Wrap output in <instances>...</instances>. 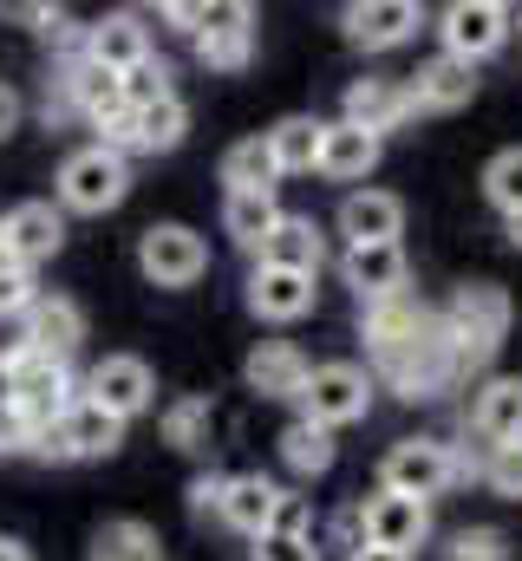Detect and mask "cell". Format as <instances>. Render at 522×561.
<instances>
[{"instance_id": "ac0fdd59", "label": "cell", "mask_w": 522, "mask_h": 561, "mask_svg": "<svg viewBox=\"0 0 522 561\" xmlns=\"http://www.w3.org/2000/svg\"><path fill=\"white\" fill-rule=\"evenodd\" d=\"M418 105H411V85L405 79H353L347 85V125H360V131H373V138H386V131H398L405 118H411Z\"/></svg>"}, {"instance_id": "74e56055", "label": "cell", "mask_w": 522, "mask_h": 561, "mask_svg": "<svg viewBox=\"0 0 522 561\" xmlns=\"http://www.w3.org/2000/svg\"><path fill=\"white\" fill-rule=\"evenodd\" d=\"M484 483H490L497 496H522V444L490 450V463H484Z\"/></svg>"}, {"instance_id": "d6986e66", "label": "cell", "mask_w": 522, "mask_h": 561, "mask_svg": "<svg viewBox=\"0 0 522 561\" xmlns=\"http://www.w3.org/2000/svg\"><path fill=\"white\" fill-rule=\"evenodd\" d=\"M340 236H347V249H379V242H398V229H405V203L392 196V190H353L347 203H340Z\"/></svg>"}, {"instance_id": "7bdbcfd3", "label": "cell", "mask_w": 522, "mask_h": 561, "mask_svg": "<svg viewBox=\"0 0 522 561\" xmlns=\"http://www.w3.org/2000/svg\"><path fill=\"white\" fill-rule=\"evenodd\" d=\"M20 118H26V105H20V92L13 85H0V144L20 131Z\"/></svg>"}, {"instance_id": "ab89813d", "label": "cell", "mask_w": 522, "mask_h": 561, "mask_svg": "<svg viewBox=\"0 0 522 561\" xmlns=\"http://www.w3.org/2000/svg\"><path fill=\"white\" fill-rule=\"evenodd\" d=\"M256 561H320V549H314V536H261Z\"/></svg>"}, {"instance_id": "277c9868", "label": "cell", "mask_w": 522, "mask_h": 561, "mask_svg": "<svg viewBox=\"0 0 522 561\" xmlns=\"http://www.w3.org/2000/svg\"><path fill=\"white\" fill-rule=\"evenodd\" d=\"M457 477H464V457H457L451 444H438V437H398L386 450V463H379V490L418 496V503L444 496Z\"/></svg>"}, {"instance_id": "603a6c76", "label": "cell", "mask_w": 522, "mask_h": 561, "mask_svg": "<svg viewBox=\"0 0 522 561\" xmlns=\"http://www.w3.org/2000/svg\"><path fill=\"white\" fill-rule=\"evenodd\" d=\"M274 510H281V483H268V477H223V503H216V516H223L236 536L261 542V536L274 529Z\"/></svg>"}, {"instance_id": "f546056e", "label": "cell", "mask_w": 522, "mask_h": 561, "mask_svg": "<svg viewBox=\"0 0 522 561\" xmlns=\"http://www.w3.org/2000/svg\"><path fill=\"white\" fill-rule=\"evenodd\" d=\"M223 183H229V196H274L281 170H274V150H268V138L229 144V150H223Z\"/></svg>"}, {"instance_id": "f1b7e54d", "label": "cell", "mask_w": 522, "mask_h": 561, "mask_svg": "<svg viewBox=\"0 0 522 561\" xmlns=\"http://www.w3.org/2000/svg\"><path fill=\"white\" fill-rule=\"evenodd\" d=\"M268 150H274V170L281 176H307V170H320V138H327V118H307V112H294V118H281L274 131H261Z\"/></svg>"}, {"instance_id": "9c48e42d", "label": "cell", "mask_w": 522, "mask_h": 561, "mask_svg": "<svg viewBox=\"0 0 522 561\" xmlns=\"http://www.w3.org/2000/svg\"><path fill=\"white\" fill-rule=\"evenodd\" d=\"M256 53V7L249 0H216L196 7V59L209 72H242Z\"/></svg>"}, {"instance_id": "6da1fadb", "label": "cell", "mask_w": 522, "mask_h": 561, "mask_svg": "<svg viewBox=\"0 0 522 561\" xmlns=\"http://www.w3.org/2000/svg\"><path fill=\"white\" fill-rule=\"evenodd\" d=\"M438 320H444V340H451V359H457V379H464V373L490 366V353L503 346V333H510V294L490 287V280H470V287L451 294V307Z\"/></svg>"}, {"instance_id": "d6a6232c", "label": "cell", "mask_w": 522, "mask_h": 561, "mask_svg": "<svg viewBox=\"0 0 522 561\" xmlns=\"http://www.w3.org/2000/svg\"><path fill=\"white\" fill-rule=\"evenodd\" d=\"M92 561H163V549H157V529H150V523L125 516V523H105V529H99Z\"/></svg>"}, {"instance_id": "83f0119b", "label": "cell", "mask_w": 522, "mask_h": 561, "mask_svg": "<svg viewBox=\"0 0 522 561\" xmlns=\"http://www.w3.org/2000/svg\"><path fill=\"white\" fill-rule=\"evenodd\" d=\"M379 144L386 138H373V131H360V125H327V138H320V176L327 183H360L373 163H379Z\"/></svg>"}, {"instance_id": "ba28073f", "label": "cell", "mask_w": 522, "mask_h": 561, "mask_svg": "<svg viewBox=\"0 0 522 561\" xmlns=\"http://www.w3.org/2000/svg\"><path fill=\"white\" fill-rule=\"evenodd\" d=\"M125 444V424L112 419V412H99L92 399H72V412L59 424H46L39 437H33V450L39 457H59V463H86V457H112Z\"/></svg>"}, {"instance_id": "484cf974", "label": "cell", "mask_w": 522, "mask_h": 561, "mask_svg": "<svg viewBox=\"0 0 522 561\" xmlns=\"http://www.w3.org/2000/svg\"><path fill=\"white\" fill-rule=\"evenodd\" d=\"M470 431L503 450V444H522V379H490L470 405Z\"/></svg>"}, {"instance_id": "e0dca14e", "label": "cell", "mask_w": 522, "mask_h": 561, "mask_svg": "<svg viewBox=\"0 0 522 561\" xmlns=\"http://www.w3.org/2000/svg\"><path fill=\"white\" fill-rule=\"evenodd\" d=\"M340 275L360 294V307H379V300H398L405 294L411 268H405V249L398 242H379V249H347L340 255Z\"/></svg>"}, {"instance_id": "b9f144b4", "label": "cell", "mask_w": 522, "mask_h": 561, "mask_svg": "<svg viewBox=\"0 0 522 561\" xmlns=\"http://www.w3.org/2000/svg\"><path fill=\"white\" fill-rule=\"evenodd\" d=\"M216 503H223V477H196V483H190V510H196V516H209Z\"/></svg>"}, {"instance_id": "836d02e7", "label": "cell", "mask_w": 522, "mask_h": 561, "mask_svg": "<svg viewBox=\"0 0 522 561\" xmlns=\"http://www.w3.org/2000/svg\"><path fill=\"white\" fill-rule=\"evenodd\" d=\"M209 424H216L209 399H177V405L163 412V444L183 450V457H196V450H209Z\"/></svg>"}, {"instance_id": "5bb4252c", "label": "cell", "mask_w": 522, "mask_h": 561, "mask_svg": "<svg viewBox=\"0 0 522 561\" xmlns=\"http://www.w3.org/2000/svg\"><path fill=\"white\" fill-rule=\"evenodd\" d=\"M0 242L13 249L20 268H39V262L59 255V242H66V216H59L53 203H13V209L0 216Z\"/></svg>"}, {"instance_id": "7c38bea8", "label": "cell", "mask_w": 522, "mask_h": 561, "mask_svg": "<svg viewBox=\"0 0 522 561\" xmlns=\"http://www.w3.org/2000/svg\"><path fill=\"white\" fill-rule=\"evenodd\" d=\"M340 26H347L353 46L392 53V46H405V39L424 26V7H418V0H353V7L340 13Z\"/></svg>"}, {"instance_id": "4fadbf2b", "label": "cell", "mask_w": 522, "mask_h": 561, "mask_svg": "<svg viewBox=\"0 0 522 561\" xmlns=\"http://www.w3.org/2000/svg\"><path fill=\"white\" fill-rule=\"evenodd\" d=\"M360 523H366V542H373V549H398V556H411V549L431 536V503L379 490L373 503H360Z\"/></svg>"}, {"instance_id": "e575fe53", "label": "cell", "mask_w": 522, "mask_h": 561, "mask_svg": "<svg viewBox=\"0 0 522 561\" xmlns=\"http://www.w3.org/2000/svg\"><path fill=\"white\" fill-rule=\"evenodd\" d=\"M484 196H490V209H497L503 222L522 216V144L490 157V170H484Z\"/></svg>"}, {"instance_id": "8992f818", "label": "cell", "mask_w": 522, "mask_h": 561, "mask_svg": "<svg viewBox=\"0 0 522 561\" xmlns=\"http://www.w3.org/2000/svg\"><path fill=\"white\" fill-rule=\"evenodd\" d=\"M137 268H144L150 287H190L209 268V242L190 222H150L137 236Z\"/></svg>"}, {"instance_id": "bcb514c9", "label": "cell", "mask_w": 522, "mask_h": 561, "mask_svg": "<svg viewBox=\"0 0 522 561\" xmlns=\"http://www.w3.org/2000/svg\"><path fill=\"white\" fill-rule=\"evenodd\" d=\"M0 561H33V556H26V542H13V536H0Z\"/></svg>"}, {"instance_id": "5b68a950", "label": "cell", "mask_w": 522, "mask_h": 561, "mask_svg": "<svg viewBox=\"0 0 522 561\" xmlns=\"http://www.w3.org/2000/svg\"><path fill=\"white\" fill-rule=\"evenodd\" d=\"M373 412V373L353 366V359H333V366H314L307 392H300V419L320 424V431H340V424H360Z\"/></svg>"}, {"instance_id": "f35d334b", "label": "cell", "mask_w": 522, "mask_h": 561, "mask_svg": "<svg viewBox=\"0 0 522 561\" xmlns=\"http://www.w3.org/2000/svg\"><path fill=\"white\" fill-rule=\"evenodd\" d=\"M451 561H510V549L497 529H464V536H451Z\"/></svg>"}, {"instance_id": "7dc6e473", "label": "cell", "mask_w": 522, "mask_h": 561, "mask_svg": "<svg viewBox=\"0 0 522 561\" xmlns=\"http://www.w3.org/2000/svg\"><path fill=\"white\" fill-rule=\"evenodd\" d=\"M510 242L522 249V216H510Z\"/></svg>"}, {"instance_id": "9a60e30c", "label": "cell", "mask_w": 522, "mask_h": 561, "mask_svg": "<svg viewBox=\"0 0 522 561\" xmlns=\"http://www.w3.org/2000/svg\"><path fill=\"white\" fill-rule=\"evenodd\" d=\"M20 327H26L20 346H26V353H46V359H72L79 340H86V313H79V300H66V294H39Z\"/></svg>"}, {"instance_id": "ee69618b", "label": "cell", "mask_w": 522, "mask_h": 561, "mask_svg": "<svg viewBox=\"0 0 522 561\" xmlns=\"http://www.w3.org/2000/svg\"><path fill=\"white\" fill-rule=\"evenodd\" d=\"M0 412H13V353H0Z\"/></svg>"}, {"instance_id": "60d3db41", "label": "cell", "mask_w": 522, "mask_h": 561, "mask_svg": "<svg viewBox=\"0 0 522 561\" xmlns=\"http://www.w3.org/2000/svg\"><path fill=\"white\" fill-rule=\"evenodd\" d=\"M268 536H314L307 496H287V490H281V510H274V529H268Z\"/></svg>"}, {"instance_id": "44dd1931", "label": "cell", "mask_w": 522, "mask_h": 561, "mask_svg": "<svg viewBox=\"0 0 522 561\" xmlns=\"http://www.w3.org/2000/svg\"><path fill=\"white\" fill-rule=\"evenodd\" d=\"M242 379H249V392H261V399H300L307 379H314V366H307L300 346H287V340H261L256 353H249V366H242Z\"/></svg>"}, {"instance_id": "cb8c5ba5", "label": "cell", "mask_w": 522, "mask_h": 561, "mask_svg": "<svg viewBox=\"0 0 522 561\" xmlns=\"http://www.w3.org/2000/svg\"><path fill=\"white\" fill-rule=\"evenodd\" d=\"M405 85H411V105H418V112H457V105L477 99V66L438 53V59H424Z\"/></svg>"}, {"instance_id": "8d00e7d4", "label": "cell", "mask_w": 522, "mask_h": 561, "mask_svg": "<svg viewBox=\"0 0 522 561\" xmlns=\"http://www.w3.org/2000/svg\"><path fill=\"white\" fill-rule=\"evenodd\" d=\"M125 99H130V112H144V105H157V99H170V66L150 53L144 66H130L125 72Z\"/></svg>"}, {"instance_id": "52a82bcc", "label": "cell", "mask_w": 522, "mask_h": 561, "mask_svg": "<svg viewBox=\"0 0 522 561\" xmlns=\"http://www.w3.org/2000/svg\"><path fill=\"white\" fill-rule=\"evenodd\" d=\"M510 26H517V13H510L503 0H451V7L438 13V39H444V53L464 59V66L490 59V53L510 39Z\"/></svg>"}, {"instance_id": "30bf717a", "label": "cell", "mask_w": 522, "mask_h": 561, "mask_svg": "<svg viewBox=\"0 0 522 561\" xmlns=\"http://www.w3.org/2000/svg\"><path fill=\"white\" fill-rule=\"evenodd\" d=\"M59 92H66V105L86 118V125H99L105 138H118L130 118V99H125V72H105V66H92L86 53L66 66V79H59Z\"/></svg>"}, {"instance_id": "4316f807", "label": "cell", "mask_w": 522, "mask_h": 561, "mask_svg": "<svg viewBox=\"0 0 522 561\" xmlns=\"http://www.w3.org/2000/svg\"><path fill=\"white\" fill-rule=\"evenodd\" d=\"M256 262H268V268H294V275H320V262H327V236L314 229V216H281L274 236H268V249H261Z\"/></svg>"}, {"instance_id": "4dcf8cb0", "label": "cell", "mask_w": 522, "mask_h": 561, "mask_svg": "<svg viewBox=\"0 0 522 561\" xmlns=\"http://www.w3.org/2000/svg\"><path fill=\"white\" fill-rule=\"evenodd\" d=\"M274 222H281V203H274V196H229V203H223V229H229V242L249 249V255L268 249Z\"/></svg>"}, {"instance_id": "7402d4cb", "label": "cell", "mask_w": 522, "mask_h": 561, "mask_svg": "<svg viewBox=\"0 0 522 561\" xmlns=\"http://www.w3.org/2000/svg\"><path fill=\"white\" fill-rule=\"evenodd\" d=\"M79 53H86L92 66H105V72H130V66L150 59V33H144L137 13H105V20L86 26V46H79Z\"/></svg>"}, {"instance_id": "ffe728a7", "label": "cell", "mask_w": 522, "mask_h": 561, "mask_svg": "<svg viewBox=\"0 0 522 561\" xmlns=\"http://www.w3.org/2000/svg\"><path fill=\"white\" fill-rule=\"evenodd\" d=\"M183 131H190V105L170 92V99H157V105L130 112L125 131H118V138H99V144H112V150H144V157H163V150H177V144H183Z\"/></svg>"}, {"instance_id": "3957f363", "label": "cell", "mask_w": 522, "mask_h": 561, "mask_svg": "<svg viewBox=\"0 0 522 561\" xmlns=\"http://www.w3.org/2000/svg\"><path fill=\"white\" fill-rule=\"evenodd\" d=\"M72 373L66 359H46V353H26L13 346V419L26 424V437H39L46 424H59L72 412Z\"/></svg>"}, {"instance_id": "1f68e13d", "label": "cell", "mask_w": 522, "mask_h": 561, "mask_svg": "<svg viewBox=\"0 0 522 561\" xmlns=\"http://www.w3.org/2000/svg\"><path fill=\"white\" fill-rule=\"evenodd\" d=\"M281 457H287L294 477H320V470H333V431L294 419L287 431H281Z\"/></svg>"}, {"instance_id": "2e32d148", "label": "cell", "mask_w": 522, "mask_h": 561, "mask_svg": "<svg viewBox=\"0 0 522 561\" xmlns=\"http://www.w3.org/2000/svg\"><path fill=\"white\" fill-rule=\"evenodd\" d=\"M320 275H294V268H268L256 262V275H249V313L256 320H274V327H287V320H307L314 313V287Z\"/></svg>"}, {"instance_id": "8fae6325", "label": "cell", "mask_w": 522, "mask_h": 561, "mask_svg": "<svg viewBox=\"0 0 522 561\" xmlns=\"http://www.w3.org/2000/svg\"><path fill=\"white\" fill-rule=\"evenodd\" d=\"M79 399H92L99 412H112L118 424H130L137 412H150L157 379H150V366H144L137 353H105V359L86 373V392H79Z\"/></svg>"}, {"instance_id": "d590c367", "label": "cell", "mask_w": 522, "mask_h": 561, "mask_svg": "<svg viewBox=\"0 0 522 561\" xmlns=\"http://www.w3.org/2000/svg\"><path fill=\"white\" fill-rule=\"evenodd\" d=\"M33 300H39V294H33V268H20L13 249L0 242V320H26Z\"/></svg>"}, {"instance_id": "f6af8a7d", "label": "cell", "mask_w": 522, "mask_h": 561, "mask_svg": "<svg viewBox=\"0 0 522 561\" xmlns=\"http://www.w3.org/2000/svg\"><path fill=\"white\" fill-rule=\"evenodd\" d=\"M347 561H411V556H398V549H373V542H360V549H353Z\"/></svg>"}, {"instance_id": "7a4b0ae2", "label": "cell", "mask_w": 522, "mask_h": 561, "mask_svg": "<svg viewBox=\"0 0 522 561\" xmlns=\"http://www.w3.org/2000/svg\"><path fill=\"white\" fill-rule=\"evenodd\" d=\"M125 190H130V163L112 144H86L59 163V209H72V216H105V209L125 203Z\"/></svg>"}, {"instance_id": "d4e9b609", "label": "cell", "mask_w": 522, "mask_h": 561, "mask_svg": "<svg viewBox=\"0 0 522 561\" xmlns=\"http://www.w3.org/2000/svg\"><path fill=\"white\" fill-rule=\"evenodd\" d=\"M424 327H431V307H418L411 294H398V300H379V307H360V333H366L373 359L398 353V346H405V340H418Z\"/></svg>"}]
</instances>
